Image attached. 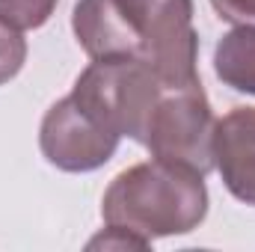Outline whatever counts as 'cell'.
Segmentation results:
<instances>
[{"label": "cell", "mask_w": 255, "mask_h": 252, "mask_svg": "<svg viewBox=\"0 0 255 252\" xmlns=\"http://www.w3.org/2000/svg\"><path fill=\"white\" fill-rule=\"evenodd\" d=\"M119 133L89 116L71 95L48 107L39 127V148L45 160L63 172H95L119 148Z\"/></svg>", "instance_id": "5b68a950"}, {"label": "cell", "mask_w": 255, "mask_h": 252, "mask_svg": "<svg viewBox=\"0 0 255 252\" xmlns=\"http://www.w3.org/2000/svg\"><path fill=\"white\" fill-rule=\"evenodd\" d=\"M214 74L223 86L255 95V27H232L214 48Z\"/></svg>", "instance_id": "52a82bcc"}, {"label": "cell", "mask_w": 255, "mask_h": 252, "mask_svg": "<svg viewBox=\"0 0 255 252\" xmlns=\"http://www.w3.org/2000/svg\"><path fill=\"white\" fill-rule=\"evenodd\" d=\"M71 30L89 60L133 57L169 89L199 83L193 0H77Z\"/></svg>", "instance_id": "6da1fadb"}, {"label": "cell", "mask_w": 255, "mask_h": 252, "mask_svg": "<svg viewBox=\"0 0 255 252\" xmlns=\"http://www.w3.org/2000/svg\"><path fill=\"white\" fill-rule=\"evenodd\" d=\"M24 63H27V39L21 36V30H15L0 18V86L18 77Z\"/></svg>", "instance_id": "9c48e42d"}, {"label": "cell", "mask_w": 255, "mask_h": 252, "mask_svg": "<svg viewBox=\"0 0 255 252\" xmlns=\"http://www.w3.org/2000/svg\"><path fill=\"white\" fill-rule=\"evenodd\" d=\"M101 217L107 226L125 229L148 244L190 235L208 217L205 175L157 157L128 166L104 190Z\"/></svg>", "instance_id": "7a4b0ae2"}, {"label": "cell", "mask_w": 255, "mask_h": 252, "mask_svg": "<svg viewBox=\"0 0 255 252\" xmlns=\"http://www.w3.org/2000/svg\"><path fill=\"white\" fill-rule=\"evenodd\" d=\"M214 127L217 116L202 80L163 89L145 130V148L157 160L208 175L214 169Z\"/></svg>", "instance_id": "277c9868"}, {"label": "cell", "mask_w": 255, "mask_h": 252, "mask_svg": "<svg viewBox=\"0 0 255 252\" xmlns=\"http://www.w3.org/2000/svg\"><path fill=\"white\" fill-rule=\"evenodd\" d=\"M163 89L169 86L142 60L110 57L92 60L77 74L71 98L113 133L145 145V130Z\"/></svg>", "instance_id": "3957f363"}, {"label": "cell", "mask_w": 255, "mask_h": 252, "mask_svg": "<svg viewBox=\"0 0 255 252\" xmlns=\"http://www.w3.org/2000/svg\"><path fill=\"white\" fill-rule=\"evenodd\" d=\"M211 6L232 27H244V24L255 27V0H211Z\"/></svg>", "instance_id": "30bf717a"}, {"label": "cell", "mask_w": 255, "mask_h": 252, "mask_svg": "<svg viewBox=\"0 0 255 252\" xmlns=\"http://www.w3.org/2000/svg\"><path fill=\"white\" fill-rule=\"evenodd\" d=\"M214 169L238 202L255 208V107H232L217 119Z\"/></svg>", "instance_id": "8992f818"}, {"label": "cell", "mask_w": 255, "mask_h": 252, "mask_svg": "<svg viewBox=\"0 0 255 252\" xmlns=\"http://www.w3.org/2000/svg\"><path fill=\"white\" fill-rule=\"evenodd\" d=\"M60 0H0V18L15 30H39L51 21Z\"/></svg>", "instance_id": "ba28073f"}]
</instances>
